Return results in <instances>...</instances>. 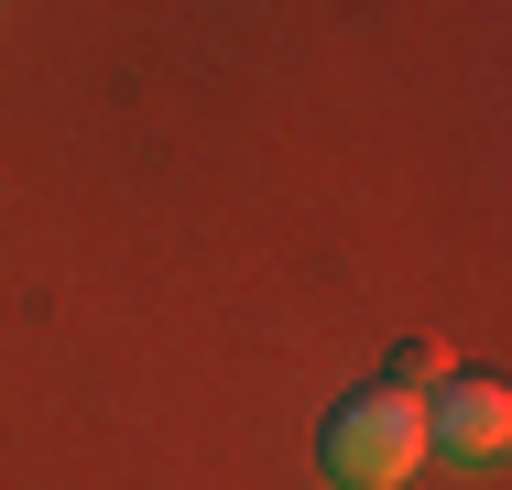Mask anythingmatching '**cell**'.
Instances as JSON below:
<instances>
[{"label": "cell", "mask_w": 512, "mask_h": 490, "mask_svg": "<svg viewBox=\"0 0 512 490\" xmlns=\"http://www.w3.org/2000/svg\"><path fill=\"white\" fill-rule=\"evenodd\" d=\"M316 469L338 490H404L425 469V392H393V382L338 392L316 425Z\"/></svg>", "instance_id": "obj_1"}, {"label": "cell", "mask_w": 512, "mask_h": 490, "mask_svg": "<svg viewBox=\"0 0 512 490\" xmlns=\"http://www.w3.org/2000/svg\"><path fill=\"white\" fill-rule=\"evenodd\" d=\"M512 447V392L491 371H447L425 392V458H458V469H491Z\"/></svg>", "instance_id": "obj_2"}, {"label": "cell", "mask_w": 512, "mask_h": 490, "mask_svg": "<svg viewBox=\"0 0 512 490\" xmlns=\"http://www.w3.org/2000/svg\"><path fill=\"white\" fill-rule=\"evenodd\" d=\"M447 371H458V360H447V338H393V392H436Z\"/></svg>", "instance_id": "obj_3"}]
</instances>
